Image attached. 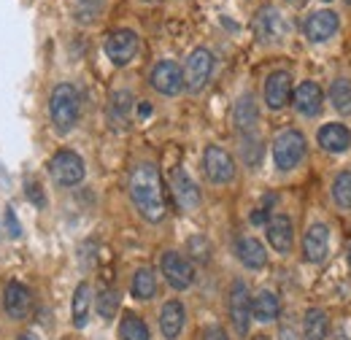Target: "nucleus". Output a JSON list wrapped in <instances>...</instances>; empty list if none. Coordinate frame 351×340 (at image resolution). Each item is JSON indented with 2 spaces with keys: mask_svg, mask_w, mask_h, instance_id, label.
I'll use <instances>...</instances> for the list:
<instances>
[{
  "mask_svg": "<svg viewBox=\"0 0 351 340\" xmlns=\"http://www.w3.org/2000/svg\"><path fill=\"white\" fill-rule=\"evenodd\" d=\"M130 200L135 211L141 213L146 221L157 224L165 219L168 203L162 192V178L154 162H141L130 173Z\"/></svg>",
  "mask_w": 351,
  "mask_h": 340,
  "instance_id": "1",
  "label": "nucleus"
},
{
  "mask_svg": "<svg viewBox=\"0 0 351 340\" xmlns=\"http://www.w3.org/2000/svg\"><path fill=\"white\" fill-rule=\"evenodd\" d=\"M79 114H82V95L79 89L68 82L57 84L49 95V119L57 132H71L79 122Z\"/></svg>",
  "mask_w": 351,
  "mask_h": 340,
  "instance_id": "2",
  "label": "nucleus"
},
{
  "mask_svg": "<svg viewBox=\"0 0 351 340\" xmlns=\"http://www.w3.org/2000/svg\"><path fill=\"white\" fill-rule=\"evenodd\" d=\"M306 157V138L298 130H284L273 141V162L278 170H295Z\"/></svg>",
  "mask_w": 351,
  "mask_h": 340,
  "instance_id": "3",
  "label": "nucleus"
},
{
  "mask_svg": "<svg viewBox=\"0 0 351 340\" xmlns=\"http://www.w3.org/2000/svg\"><path fill=\"white\" fill-rule=\"evenodd\" d=\"M84 160L71 149H62L49 160V175L57 186H76L84 181Z\"/></svg>",
  "mask_w": 351,
  "mask_h": 340,
  "instance_id": "4",
  "label": "nucleus"
},
{
  "mask_svg": "<svg viewBox=\"0 0 351 340\" xmlns=\"http://www.w3.org/2000/svg\"><path fill=\"white\" fill-rule=\"evenodd\" d=\"M181 73H184V86H186L189 92H200L203 86L208 84L211 73H214V54H211L206 46L195 49V51L186 57V65H184Z\"/></svg>",
  "mask_w": 351,
  "mask_h": 340,
  "instance_id": "5",
  "label": "nucleus"
},
{
  "mask_svg": "<svg viewBox=\"0 0 351 340\" xmlns=\"http://www.w3.org/2000/svg\"><path fill=\"white\" fill-rule=\"evenodd\" d=\"M160 267H162L165 281L173 287L176 292H184V289H189L195 284V267H192V262L184 254H178V252H165L162 259H160Z\"/></svg>",
  "mask_w": 351,
  "mask_h": 340,
  "instance_id": "6",
  "label": "nucleus"
},
{
  "mask_svg": "<svg viewBox=\"0 0 351 340\" xmlns=\"http://www.w3.org/2000/svg\"><path fill=\"white\" fill-rule=\"evenodd\" d=\"M230 319H232V327H235V332L241 338L249 335V324H252V295H249V287L243 281H235L232 289H230Z\"/></svg>",
  "mask_w": 351,
  "mask_h": 340,
  "instance_id": "7",
  "label": "nucleus"
},
{
  "mask_svg": "<svg viewBox=\"0 0 351 340\" xmlns=\"http://www.w3.org/2000/svg\"><path fill=\"white\" fill-rule=\"evenodd\" d=\"M203 170L211 184H230L235 178V160L221 146H208L203 154Z\"/></svg>",
  "mask_w": 351,
  "mask_h": 340,
  "instance_id": "8",
  "label": "nucleus"
},
{
  "mask_svg": "<svg viewBox=\"0 0 351 340\" xmlns=\"http://www.w3.org/2000/svg\"><path fill=\"white\" fill-rule=\"evenodd\" d=\"M149 82H152V86H154L160 95L173 97V95H178V92L184 89V73H181V68L176 65L173 60H162V62H157V65L152 68Z\"/></svg>",
  "mask_w": 351,
  "mask_h": 340,
  "instance_id": "9",
  "label": "nucleus"
},
{
  "mask_svg": "<svg viewBox=\"0 0 351 340\" xmlns=\"http://www.w3.org/2000/svg\"><path fill=\"white\" fill-rule=\"evenodd\" d=\"M254 33L263 43H276L284 38V16L276 5H263L254 16Z\"/></svg>",
  "mask_w": 351,
  "mask_h": 340,
  "instance_id": "10",
  "label": "nucleus"
},
{
  "mask_svg": "<svg viewBox=\"0 0 351 340\" xmlns=\"http://www.w3.org/2000/svg\"><path fill=\"white\" fill-rule=\"evenodd\" d=\"M106 54L114 65H128L138 54V36L132 30H114L106 38Z\"/></svg>",
  "mask_w": 351,
  "mask_h": 340,
  "instance_id": "11",
  "label": "nucleus"
},
{
  "mask_svg": "<svg viewBox=\"0 0 351 340\" xmlns=\"http://www.w3.org/2000/svg\"><path fill=\"white\" fill-rule=\"evenodd\" d=\"M30 305H33V298H30V289L19 281H11L5 289H3V311L8 319L14 321H22L27 313H30Z\"/></svg>",
  "mask_w": 351,
  "mask_h": 340,
  "instance_id": "12",
  "label": "nucleus"
},
{
  "mask_svg": "<svg viewBox=\"0 0 351 340\" xmlns=\"http://www.w3.org/2000/svg\"><path fill=\"white\" fill-rule=\"evenodd\" d=\"M267 243L278 252V254H289L295 246V227L292 219L287 213H278L273 219H267Z\"/></svg>",
  "mask_w": 351,
  "mask_h": 340,
  "instance_id": "13",
  "label": "nucleus"
},
{
  "mask_svg": "<svg viewBox=\"0 0 351 340\" xmlns=\"http://www.w3.org/2000/svg\"><path fill=\"white\" fill-rule=\"evenodd\" d=\"M171 189H173V197L181 211H195L200 206V189L184 168H176L173 178H171Z\"/></svg>",
  "mask_w": 351,
  "mask_h": 340,
  "instance_id": "14",
  "label": "nucleus"
},
{
  "mask_svg": "<svg viewBox=\"0 0 351 340\" xmlns=\"http://www.w3.org/2000/svg\"><path fill=\"white\" fill-rule=\"evenodd\" d=\"M338 27H341V19L335 11H313L306 19V36L313 43L330 41L338 33Z\"/></svg>",
  "mask_w": 351,
  "mask_h": 340,
  "instance_id": "15",
  "label": "nucleus"
},
{
  "mask_svg": "<svg viewBox=\"0 0 351 340\" xmlns=\"http://www.w3.org/2000/svg\"><path fill=\"white\" fill-rule=\"evenodd\" d=\"M289 95H292V76L287 71H273L265 82V103L267 108L278 111L289 103Z\"/></svg>",
  "mask_w": 351,
  "mask_h": 340,
  "instance_id": "16",
  "label": "nucleus"
},
{
  "mask_svg": "<svg viewBox=\"0 0 351 340\" xmlns=\"http://www.w3.org/2000/svg\"><path fill=\"white\" fill-rule=\"evenodd\" d=\"M330 252V230L324 224H311L303 238V254L311 265H322Z\"/></svg>",
  "mask_w": 351,
  "mask_h": 340,
  "instance_id": "17",
  "label": "nucleus"
},
{
  "mask_svg": "<svg viewBox=\"0 0 351 340\" xmlns=\"http://www.w3.org/2000/svg\"><path fill=\"white\" fill-rule=\"evenodd\" d=\"M316 141H319V146H322L324 151H330V154H343V151L351 149V130L346 127V125H341V122H330V125H324V127L319 130Z\"/></svg>",
  "mask_w": 351,
  "mask_h": 340,
  "instance_id": "18",
  "label": "nucleus"
},
{
  "mask_svg": "<svg viewBox=\"0 0 351 340\" xmlns=\"http://www.w3.org/2000/svg\"><path fill=\"white\" fill-rule=\"evenodd\" d=\"M184 321H186V311L178 300H168L160 311V332L165 340H176L184 330Z\"/></svg>",
  "mask_w": 351,
  "mask_h": 340,
  "instance_id": "19",
  "label": "nucleus"
},
{
  "mask_svg": "<svg viewBox=\"0 0 351 340\" xmlns=\"http://www.w3.org/2000/svg\"><path fill=\"white\" fill-rule=\"evenodd\" d=\"M232 122H235V127L241 130L243 135H252L254 127L260 125V108H257L252 95H241L238 97V103L232 108Z\"/></svg>",
  "mask_w": 351,
  "mask_h": 340,
  "instance_id": "20",
  "label": "nucleus"
},
{
  "mask_svg": "<svg viewBox=\"0 0 351 340\" xmlns=\"http://www.w3.org/2000/svg\"><path fill=\"white\" fill-rule=\"evenodd\" d=\"M322 103H324V95H322V86L316 82H303L295 89V108L303 117H316L322 111Z\"/></svg>",
  "mask_w": 351,
  "mask_h": 340,
  "instance_id": "21",
  "label": "nucleus"
},
{
  "mask_svg": "<svg viewBox=\"0 0 351 340\" xmlns=\"http://www.w3.org/2000/svg\"><path fill=\"white\" fill-rule=\"evenodd\" d=\"M235 254L241 259V265L249 267V270H260V267L267 265V252H265V246L257 238H252V235H246V238L238 241Z\"/></svg>",
  "mask_w": 351,
  "mask_h": 340,
  "instance_id": "22",
  "label": "nucleus"
},
{
  "mask_svg": "<svg viewBox=\"0 0 351 340\" xmlns=\"http://www.w3.org/2000/svg\"><path fill=\"white\" fill-rule=\"evenodd\" d=\"M89 308H92V287L87 281L76 287L73 300H71V321L76 330H84L89 321Z\"/></svg>",
  "mask_w": 351,
  "mask_h": 340,
  "instance_id": "23",
  "label": "nucleus"
},
{
  "mask_svg": "<svg viewBox=\"0 0 351 340\" xmlns=\"http://www.w3.org/2000/svg\"><path fill=\"white\" fill-rule=\"evenodd\" d=\"M278 313H281V302L276 298V292H270V289H265L260 292L257 298L252 300V316L257 319V321H276L278 319Z\"/></svg>",
  "mask_w": 351,
  "mask_h": 340,
  "instance_id": "24",
  "label": "nucleus"
},
{
  "mask_svg": "<svg viewBox=\"0 0 351 340\" xmlns=\"http://www.w3.org/2000/svg\"><path fill=\"white\" fill-rule=\"evenodd\" d=\"M303 335L306 340H327L330 335V319L322 308H308L303 319Z\"/></svg>",
  "mask_w": 351,
  "mask_h": 340,
  "instance_id": "25",
  "label": "nucleus"
},
{
  "mask_svg": "<svg viewBox=\"0 0 351 340\" xmlns=\"http://www.w3.org/2000/svg\"><path fill=\"white\" fill-rule=\"evenodd\" d=\"M130 292L135 300H152L157 295V276L152 267H138L132 276Z\"/></svg>",
  "mask_w": 351,
  "mask_h": 340,
  "instance_id": "26",
  "label": "nucleus"
},
{
  "mask_svg": "<svg viewBox=\"0 0 351 340\" xmlns=\"http://www.w3.org/2000/svg\"><path fill=\"white\" fill-rule=\"evenodd\" d=\"M130 108H132V95L128 89H117V92L111 95V106H108L114 127H128V122H130Z\"/></svg>",
  "mask_w": 351,
  "mask_h": 340,
  "instance_id": "27",
  "label": "nucleus"
},
{
  "mask_svg": "<svg viewBox=\"0 0 351 340\" xmlns=\"http://www.w3.org/2000/svg\"><path fill=\"white\" fill-rule=\"evenodd\" d=\"M119 335L122 340H152L149 335V327H146V321L138 316V313H125L122 316V324H119Z\"/></svg>",
  "mask_w": 351,
  "mask_h": 340,
  "instance_id": "28",
  "label": "nucleus"
},
{
  "mask_svg": "<svg viewBox=\"0 0 351 340\" xmlns=\"http://www.w3.org/2000/svg\"><path fill=\"white\" fill-rule=\"evenodd\" d=\"M330 100L335 106V111H341L343 117L351 114V82L349 79H338L330 86Z\"/></svg>",
  "mask_w": 351,
  "mask_h": 340,
  "instance_id": "29",
  "label": "nucleus"
},
{
  "mask_svg": "<svg viewBox=\"0 0 351 340\" xmlns=\"http://www.w3.org/2000/svg\"><path fill=\"white\" fill-rule=\"evenodd\" d=\"M332 200H335V206H341V208H351V173L349 170H343V173L335 175V181H332Z\"/></svg>",
  "mask_w": 351,
  "mask_h": 340,
  "instance_id": "30",
  "label": "nucleus"
},
{
  "mask_svg": "<svg viewBox=\"0 0 351 340\" xmlns=\"http://www.w3.org/2000/svg\"><path fill=\"white\" fill-rule=\"evenodd\" d=\"M117 311H119V292L117 289H103L97 295V316L111 321L117 316Z\"/></svg>",
  "mask_w": 351,
  "mask_h": 340,
  "instance_id": "31",
  "label": "nucleus"
},
{
  "mask_svg": "<svg viewBox=\"0 0 351 340\" xmlns=\"http://www.w3.org/2000/svg\"><path fill=\"white\" fill-rule=\"evenodd\" d=\"M189 254L192 259H197V262H208L211 259V243L203 238V235H195V238H189Z\"/></svg>",
  "mask_w": 351,
  "mask_h": 340,
  "instance_id": "32",
  "label": "nucleus"
},
{
  "mask_svg": "<svg viewBox=\"0 0 351 340\" xmlns=\"http://www.w3.org/2000/svg\"><path fill=\"white\" fill-rule=\"evenodd\" d=\"M5 232H8V238H19L22 235V224H19V216H16V211L8 206L5 208Z\"/></svg>",
  "mask_w": 351,
  "mask_h": 340,
  "instance_id": "33",
  "label": "nucleus"
},
{
  "mask_svg": "<svg viewBox=\"0 0 351 340\" xmlns=\"http://www.w3.org/2000/svg\"><path fill=\"white\" fill-rule=\"evenodd\" d=\"M27 200L36 206V208H44V192H41V186L38 184H27Z\"/></svg>",
  "mask_w": 351,
  "mask_h": 340,
  "instance_id": "34",
  "label": "nucleus"
},
{
  "mask_svg": "<svg viewBox=\"0 0 351 340\" xmlns=\"http://www.w3.org/2000/svg\"><path fill=\"white\" fill-rule=\"evenodd\" d=\"M203 340H230V338H227V332L221 330L219 324H211V327L203 330Z\"/></svg>",
  "mask_w": 351,
  "mask_h": 340,
  "instance_id": "35",
  "label": "nucleus"
},
{
  "mask_svg": "<svg viewBox=\"0 0 351 340\" xmlns=\"http://www.w3.org/2000/svg\"><path fill=\"white\" fill-rule=\"evenodd\" d=\"M252 224H267V211L265 208H257L252 213Z\"/></svg>",
  "mask_w": 351,
  "mask_h": 340,
  "instance_id": "36",
  "label": "nucleus"
},
{
  "mask_svg": "<svg viewBox=\"0 0 351 340\" xmlns=\"http://www.w3.org/2000/svg\"><path fill=\"white\" fill-rule=\"evenodd\" d=\"M278 340H298V335H295V330L289 324H284L281 332H278Z\"/></svg>",
  "mask_w": 351,
  "mask_h": 340,
  "instance_id": "37",
  "label": "nucleus"
},
{
  "mask_svg": "<svg viewBox=\"0 0 351 340\" xmlns=\"http://www.w3.org/2000/svg\"><path fill=\"white\" fill-rule=\"evenodd\" d=\"M138 114H141V117H149V114H152V106H149V103H141V106H138Z\"/></svg>",
  "mask_w": 351,
  "mask_h": 340,
  "instance_id": "38",
  "label": "nucleus"
},
{
  "mask_svg": "<svg viewBox=\"0 0 351 340\" xmlns=\"http://www.w3.org/2000/svg\"><path fill=\"white\" fill-rule=\"evenodd\" d=\"M287 3H289V5H303L306 0H287Z\"/></svg>",
  "mask_w": 351,
  "mask_h": 340,
  "instance_id": "39",
  "label": "nucleus"
},
{
  "mask_svg": "<svg viewBox=\"0 0 351 340\" xmlns=\"http://www.w3.org/2000/svg\"><path fill=\"white\" fill-rule=\"evenodd\" d=\"M19 340H38V338H36V335H22Z\"/></svg>",
  "mask_w": 351,
  "mask_h": 340,
  "instance_id": "40",
  "label": "nucleus"
},
{
  "mask_svg": "<svg viewBox=\"0 0 351 340\" xmlns=\"http://www.w3.org/2000/svg\"><path fill=\"white\" fill-rule=\"evenodd\" d=\"M254 340H270V338H265V335H257V338H254Z\"/></svg>",
  "mask_w": 351,
  "mask_h": 340,
  "instance_id": "41",
  "label": "nucleus"
},
{
  "mask_svg": "<svg viewBox=\"0 0 351 340\" xmlns=\"http://www.w3.org/2000/svg\"><path fill=\"white\" fill-rule=\"evenodd\" d=\"M0 181H5V173H3V170H0Z\"/></svg>",
  "mask_w": 351,
  "mask_h": 340,
  "instance_id": "42",
  "label": "nucleus"
},
{
  "mask_svg": "<svg viewBox=\"0 0 351 340\" xmlns=\"http://www.w3.org/2000/svg\"><path fill=\"white\" fill-rule=\"evenodd\" d=\"M143 3H157V0H143Z\"/></svg>",
  "mask_w": 351,
  "mask_h": 340,
  "instance_id": "43",
  "label": "nucleus"
},
{
  "mask_svg": "<svg viewBox=\"0 0 351 340\" xmlns=\"http://www.w3.org/2000/svg\"><path fill=\"white\" fill-rule=\"evenodd\" d=\"M349 265H351V249H349Z\"/></svg>",
  "mask_w": 351,
  "mask_h": 340,
  "instance_id": "44",
  "label": "nucleus"
},
{
  "mask_svg": "<svg viewBox=\"0 0 351 340\" xmlns=\"http://www.w3.org/2000/svg\"><path fill=\"white\" fill-rule=\"evenodd\" d=\"M324 3H330V0H324Z\"/></svg>",
  "mask_w": 351,
  "mask_h": 340,
  "instance_id": "45",
  "label": "nucleus"
},
{
  "mask_svg": "<svg viewBox=\"0 0 351 340\" xmlns=\"http://www.w3.org/2000/svg\"><path fill=\"white\" fill-rule=\"evenodd\" d=\"M349 3H351V0H349Z\"/></svg>",
  "mask_w": 351,
  "mask_h": 340,
  "instance_id": "46",
  "label": "nucleus"
}]
</instances>
